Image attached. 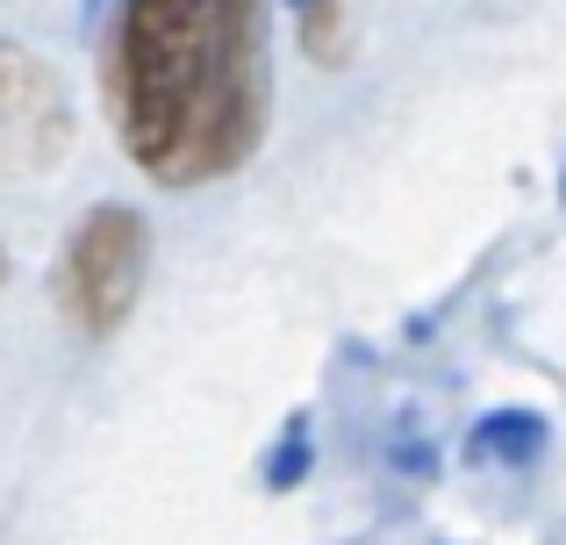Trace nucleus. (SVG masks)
<instances>
[{
  "mask_svg": "<svg viewBox=\"0 0 566 545\" xmlns=\"http://www.w3.org/2000/svg\"><path fill=\"white\" fill-rule=\"evenodd\" d=\"M144 273H151V223L129 201H94L57 252L51 294L80 337H115L144 294Z\"/></svg>",
  "mask_w": 566,
  "mask_h": 545,
  "instance_id": "obj_2",
  "label": "nucleus"
},
{
  "mask_svg": "<svg viewBox=\"0 0 566 545\" xmlns=\"http://www.w3.org/2000/svg\"><path fill=\"white\" fill-rule=\"evenodd\" d=\"M545 446H553V431H545L538 409H488L467 431L473 467H531V460H545Z\"/></svg>",
  "mask_w": 566,
  "mask_h": 545,
  "instance_id": "obj_4",
  "label": "nucleus"
},
{
  "mask_svg": "<svg viewBox=\"0 0 566 545\" xmlns=\"http://www.w3.org/2000/svg\"><path fill=\"white\" fill-rule=\"evenodd\" d=\"M287 8H302V14H308V8H323V0H287Z\"/></svg>",
  "mask_w": 566,
  "mask_h": 545,
  "instance_id": "obj_7",
  "label": "nucleus"
},
{
  "mask_svg": "<svg viewBox=\"0 0 566 545\" xmlns=\"http://www.w3.org/2000/svg\"><path fill=\"white\" fill-rule=\"evenodd\" d=\"M115 8V0H86V14H108Z\"/></svg>",
  "mask_w": 566,
  "mask_h": 545,
  "instance_id": "obj_6",
  "label": "nucleus"
},
{
  "mask_svg": "<svg viewBox=\"0 0 566 545\" xmlns=\"http://www.w3.org/2000/svg\"><path fill=\"white\" fill-rule=\"evenodd\" d=\"M101 94L151 187L201 195L244 172L273 129L265 0H115Z\"/></svg>",
  "mask_w": 566,
  "mask_h": 545,
  "instance_id": "obj_1",
  "label": "nucleus"
},
{
  "mask_svg": "<svg viewBox=\"0 0 566 545\" xmlns=\"http://www.w3.org/2000/svg\"><path fill=\"white\" fill-rule=\"evenodd\" d=\"M0 287H8V252H0Z\"/></svg>",
  "mask_w": 566,
  "mask_h": 545,
  "instance_id": "obj_8",
  "label": "nucleus"
},
{
  "mask_svg": "<svg viewBox=\"0 0 566 545\" xmlns=\"http://www.w3.org/2000/svg\"><path fill=\"white\" fill-rule=\"evenodd\" d=\"M72 151L65 80L29 43L0 36V187H29Z\"/></svg>",
  "mask_w": 566,
  "mask_h": 545,
  "instance_id": "obj_3",
  "label": "nucleus"
},
{
  "mask_svg": "<svg viewBox=\"0 0 566 545\" xmlns=\"http://www.w3.org/2000/svg\"><path fill=\"white\" fill-rule=\"evenodd\" d=\"M308 474V417H294V431L273 446V460H265V489H294V481Z\"/></svg>",
  "mask_w": 566,
  "mask_h": 545,
  "instance_id": "obj_5",
  "label": "nucleus"
}]
</instances>
